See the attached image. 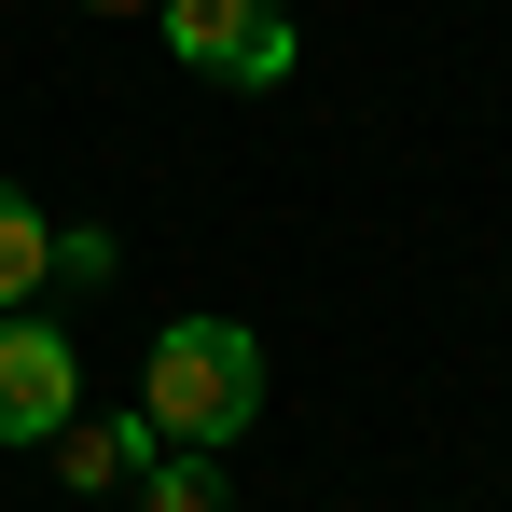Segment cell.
I'll use <instances>...</instances> for the list:
<instances>
[{
  "label": "cell",
  "instance_id": "obj_1",
  "mask_svg": "<svg viewBox=\"0 0 512 512\" xmlns=\"http://www.w3.org/2000/svg\"><path fill=\"white\" fill-rule=\"evenodd\" d=\"M139 416H153V443H236V429L263 416V346L236 333V319H167L153 333V374H139Z\"/></svg>",
  "mask_w": 512,
  "mask_h": 512
},
{
  "label": "cell",
  "instance_id": "obj_2",
  "mask_svg": "<svg viewBox=\"0 0 512 512\" xmlns=\"http://www.w3.org/2000/svg\"><path fill=\"white\" fill-rule=\"evenodd\" d=\"M70 416H84V346L14 305L0 319V443H56Z\"/></svg>",
  "mask_w": 512,
  "mask_h": 512
},
{
  "label": "cell",
  "instance_id": "obj_3",
  "mask_svg": "<svg viewBox=\"0 0 512 512\" xmlns=\"http://www.w3.org/2000/svg\"><path fill=\"white\" fill-rule=\"evenodd\" d=\"M153 457H167L153 416H70V429H56V471H70V485H139Z\"/></svg>",
  "mask_w": 512,
  "mask_h": 512
},
{
  "label": "cell",
  "instance_id": "obj_4",
  "mask_svg": "<svg viewBox=\"0 0 512 512\" xmlns=\"http://www.w3.org/2000/svg\"><path fill=\"white\" fill-rule=\"evenodd\" d=\"M250 14H263V0H153V28L180 42V70H222V56L250 42Z\"/></svg>",
  "mask_w": 512,
  "mask_h": 512
},
{
  "label": "cell",
  "instance_id": "obj_5",
  "mask_svg": "<svg viewBox=\"0 0 512 512\" xmlns=\"http://www.w3.org/2000/svg\"><path fill=\"white\" fill-rule=\"evenodd\" d=\"M42 277H56V222H42V208H28V194L0 180V319H14V305H28Z\"/></svg>",
  "mask_w": 512,
  "mask_h": 512
},
{
  "label": "cell",
  "instance_id": "obj_6",
  "mask_svg": "<svg viewBox=\"0 0 512 512\" xmlns=\"http://www.w3.org/2000/svg\"><path fill=\"white\" fill-rule=\"evenodd\" d=\"M139 512H222V471L180 443V457H153V471H139Z\"/></svg>",
  "mask_w": 512,
  "mask_h": 512
},
{
  "label": "cell",
  "instance_id": "obj_7",
  "mask_svg": "<svg viewBox=\"0 0 512 512\" xmlns=\"http://www.w3.org/2000/svg\"><path fill=\"white\" fill-rule=\"evenodd\" d=\"M222 70H236V84H291V14H250V42H236Z\"/></svg>",
  "mask_w": 512,
  "mask_h": 512
},
{
  "label": "cell",
  "instance_id": "obj_8",
  "mask_svg": "<svg viewBox=\"0 0 512 512\" xmlns=\"http://www.w3.org/2000/svg\"><path fill=\"white\" fill-rule=\"evenodd\" d=\"M70 14H153V0H70Z\"/></svg>",
  "mask_w": 512,
  "mask_h": 512
}]
</instances>
